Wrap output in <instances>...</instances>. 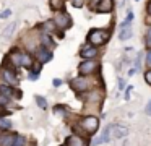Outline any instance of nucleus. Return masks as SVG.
<instances>
[{"label":"nucleus","instance_id":"nucleus-2","mask_svg":"<svg viewBox=\"0 0 151 146\" xmlns=\"http://www.w3.org/2000/svg\"><path fill=\"white\" fill-rule=\"evenodd\" d=\"M80 125H81V128L85 130V132L94 133L96 130L99 128V120L96 119V117H93V115H88V117H85V119L80 122Z\"/></svg>","mask_w":151,"mask_h":146},{"label":"nucleus","instance_id":"nucleus-18","mask_svg":"<svg viewBox=\"0 0 151 146\" xmlns=\"http://www.w3.org/2000/svg\"><path fill=\"white\" fill-rule=\"evenodd\" d=\"M17 136L15 135H4V140H2V145L0 146H13Z\"/></svg>","mask_w":151,"mask_h":146},{"label":"nucleus","instance_id":"nucleus-15","mask_svg":"<svg viewBox=\"0 0 151 146\" xmlns=\"http://www.w3.org/2000/svg\"><path fill=\"white\" fill-rule=\"evenodd\" d=\"M41 42H42V47H46V49H50V47H54V41H52V37H50L47 32H42L41 34Z\"/></svg>","mask_w":151,"mask_h":146},{"label":"nucleus","instance_id":"nucleus-23","mask_svg":"<svg viewBox=\"0 0 151 146\" xmlns=\"http://www.w3.org/2000/svg\"><path fill=\"white\" fill-rule=\"evenodd\" d=\"M36 102H37V106H39L41 109H47V101L44 99L42 96H36Z\"/></svg>","mask_w":151,"mask_h":146},{"label":"nucleus","instance_id":"nucleus-22","mask_svg":"<svg viewBox=\"0 0 151 146\" xmlns=\"http://www.w3.org/2000/svg\"><path fill=\"white\" fill-rule=\"evenodd\" d=\"M0 128H4V130L12 128V122L7 119H4V117H0Z\"/></svg>","mask_w":151,"mask_h":146},{"label":"nucleus","instance_id":"nucleus-6","mask_svg":"<svg viewBox=\"0 0 151 146\" xmlns=\"http://www.w3.org/2000/svg\"><path fill=\"white\" fill-rule=\"evenodd\" d=\"M80 55H81L85 60H91L93 57H96L98 55V49H96V45H93V44H85L81 47V50H80Z\"/></svg>","mask_w":151,"mask_h":146},{"label":"nucleus","instance_id":"nucleus-8","mask_svg":"<svg viewBox=\"0 0 151 146\" xmlns=\"http://www.w3.org/2000/svg\"><path fill=\"white\" fill-rule=\"evenodd\" d=\"M2 78H4L5 83H8L10 86H17L18 84L17 73H15L13 70H10V68H4V71H2Z\"/></svg>","mask_w":151,"mask_h":146},{"label":"nucleus","instance_id":"nucleus-28","mask_svg":"<svg viewBox=\"0 0 151 146\" xmlns=\"http://www.w3.org/2000/svg\"><path fill=\"white\" fill-rule=\"evenodd\" d=\"M145 81H146V83L151 86V70H148L146 73H145Z\"/></svg>","mask_w":151,"mask_h":146},{"label":"nucleus","instance_id":"nucleus-34","mask_svg":"<svg viewBox=\"0 0 151 146\" xmlns=\"http://www.w3.org/2000/svg\"><path fill=\"white\" fill-rule=\"evenodd\" d=\"M130 93H132V88H127V93H125V99H130Z\"/></svg>","mask_w":151,"mask_h":146},{"label":"nucleus","instance_id":"nucleus-16","mask_svg":"<svg viewBox=\"0 0 151 146\" xmlns=\"http://www.w3.org/2000/svg\"><path fill=\"white\" fill-rule=\"evenodd\" d=\"M132 36H133V29H132L130 26H128V28H122L120 32H119V39H120V41H127Z\"/></svg>","mask_w":151,"mask_h":146},{"label":"nucleus","instance_id":"nucleus-3","mask_svg":"<svg viewBox=\"0 0 151 146\" xmlns=\"http://www.w3.org/2000/svg\"><path fill=\"white\" fill-rule=\"evenodd\" d=\"M54 21H55V24L59 29H67V28L72 26V16L65 12H59L55 15V18H54Z\"/></svg>","mask_w":151,"mask_h":146},{"label":"nucleus","instance_id":"nucleus-25","mask_svg":"<svg viewBox=\"0 0 151 146\" xmlns=\"http://www.w3.org/2000/svg\"><path fill=\"white\" fill-rule=\"evenodd\" d=\"M8 16H12V10L10 8H7V10H4V12L0 13V18L2 19H7Z\"/></svg>","mask_w":151,"mask_h":146},{"label":"nucleus","instance_id":"nucleus-13","mask_svg":"<svg viewBox=\"0 0 151 146\" xmlns=\"http://www.w3.org/2000/svg\"><path fill=\"white\" fill-rule=\"evenodd\" d=\"M112 130H114V136H115V138H124V136L128 135V128H127V127L114 125V127H112Z\"/></svg>","mask_w":151,"mask_h":146},{"label":"nucleus","instance_id":"nucleus-9","mask_svg":"<svg viewBox=\"0 0 151 146\" xmlns=\"http://www.w3.org/2000/svg\"><path fill=\"white\" fill-rule=\"evenodd\" d=\"M114 8V0H99L96 5V12L98 13H111Z\"/></svg>","mask_w":151,"mask_h":146},{"label":"nucleus","instance_id":"nucleus-32","mask_svg":"<svg viewBox=\"0 0 151 146\" xmlns=\"http://www.w3.org/2000/svg\"><path fill=\"white\" fill-rule=\"evenodd\" d=\"M146 41H148V42H150V44H151V28H150V29H148V31H146Z\"/></svg>","mask_w":151,"mask_h":146},{"label":"nucleus","instance_id":"nucleus-5","mask_svg":"<svg viewBox=\"0 0 151 146\" xmlns=\"http://www.w3.org/2000/svg\"><path fill=\"white\" fill-rule=\"evenodd\" d=\"M98 68V63L94 60H83L81 63L78 65V71L81 76H86V75H91L93 71Z\"/></svg>","mask_w":151,"mask_h":146},{"label":"nucleus","instance_id":"nucleus-11","mask_svg":"<svg viewBox=\"0 0 151 146\" xmlns=\"http://www.w3.org/2000/svg\"><path fill=\"white\" fill-rule=\"evenodd\" d=\"M111 130H112V127H106L104 132H102V135L98 136V138L93 141V146H98V145H102V143H107L109 140H111Z\"/></svg>","mask_w":151,"mask_h":146},{"label":"nucleus","instance_id":"nucleus-4","mask_svg":"<svg viewBox=\"0 0 151 146\" xmlns=\"http://www.w3.org/2000/svg\"><path fill=\"white\" fill-rule=\"evenodd\" d=\"M70 86H72V89L76 91V93H85V91L89 88V81L86 80L85 76L80 75L78 78H73L72 83H70Z\"/></svg>","mask_w":151,"mask_h":146},{"label":"nucleus","instance_id":"nucleus-21","mask_svg":"<svg viewBox=\"0 0 151 146\" xmlns=\"http://www.w3.org/2000/svg\"><path fill=\"white\" fill-rule=\"evenodd\" d=\"M49 3H50V8L55 10V12L62 10V6H63V0H49Z\"/></svg>","mask_w":151,"mask_h":146},{"label":"nucleus","instance_id":"nucleus-26","mask_svg":"<svg viewBox=\"0 0 151 146\" xmlns=\"http://www.w3.org/2000/svg\"><path fill=\"white\" fill-rule=\"evenodd\" d=\"M72 2L73 6H76V8H80V6H83V3H85V0H70Z\"/></svg>","mask_w":151,"mask_h":146},{"label":"nucleus","instance_id":"nucleus-36","mask_svg":"<svg viewBox=\"0 0 151 146\" xmlns=\"http://www.w3.org/2000/svg\"><path fill=\"white\" fill-rule=\"evenodd\" d=\"M137 71H138V70H137V68H132V70H130V71H128V75H130V76H132V75H135V73H137Z\"/></svg>","mask_w":151,"mask_h":146},{"label":"nucleus","instance_id":"nucleus-29","mask_svg":"<svg viewBox=\"0 0 151 146\" xmlns=\"http://www.w3.org/2000/svg\"><path fill=\"white\" fill-rule=\"evenodd\" d=\"M7 114H8V110L5 109V107L2 106V104H0V117H5V115H7Z\"/></svg>","mask_w":151,"mask_h":146},{"label":"nucleus","instance_id":"nucleus-17","mask_svg":"<svg viewBox=\"0 0 151 146\" xmlns=\"http://www.w3.org/2000/svg\"><path fill=\"white\" fill-rule=\"evenodd\" d=\"M42 29L49 34V32H55V29H57V24H55V21L54 19H49V21H44V24H42Z\"/></svg>","mask_w":151,"mask_h":146},{"label":"nucleus","instance_id":"nucleus-12","mask_svg":"<svg viewBox=\"0 0 151 146\" xmlns=\"http://www.w3.org/2000/svg\"><path fill=\"white\" fill-rule=\"evenodd\" d=\"M67 146H86V141L81 138V136L72 135L67 138Z\"/></svg>","mask_w":151,"mask_h":146},{"label":"nucleus","instance_id":"nucleus-33","mask_svg":"<svg viewBox=\"0 0 151 146\" xmlns=\"http://www.w3.org/2000/svg\"><path fill=\"white\" fill-rule=\"evenodd\" d=\"M146 13H148V15L151 16V0H150V2H148V5H146Z\"/></svg>","mask_w":151,"mask_h":146},{"label":"nucleus","instance_id":"nucleus-7","mask_svg":"<svg viewBox=\"0 0 151 146\" xmlns=\"http://www.w3.org/2000/svg\"><path fill=\"white\" fill-rule=\"evenodd\" d=\"M36 60L39 62V63H47V62L52 60V52L49 50V49L46 47H41L36 50Z\"/></svg>","mask_w":151,"mask_h":146},{"label":"nucleus","instance_id":"nucleus-19","mask_svg":"<svg viewBox=\"0 0 151 146\" xmlns=\"http://www.w3.org/2000/svg\"><path fill=\"white\" fill-rule=\"evenodd\" d=\"M10 60L15 67H21V52H13L10 55Z\"/></svg>","mask_w":151,"mask_h":146},{"label":"nucleus","instance_id":"nucleus-35","mask_svg":"<svg viewBox=\"0 0 151 146\" xmlns=\"http://www.w3.org/2000/svg\"><path fill=\"white\" fill-rule=\"evenodd\" d=\"M124 88H125V81L120 80V81H119V89H124Z\"/></svg>","mask_w":151,"mask_h":146},{"label":"nucleus","instance_id":"nucleus-10","mask_svg":"<svg viewBox=\"0 0 151 146\" xmlns=\"http://www.w3.org/2000/svg\"><path fill=\"white\" fill-rule=\"evenodd\" d=\"M13 96V89L10 84H0V102H5Z\"/></svg>","mask_w":151,"mask_h":146},{"label":"nucleus","instance_id":"nucleus-20","mask_svg":"<svg viewBox=\"0 0 151 146\" xmlns=\"http://www.w3.org/2000/svg\"><path fill=\"white\" fill-rule=\"evenodd\" d=\"M15 28H17V23H10V24L5 28V32H4V37L5 39H8L12 34H13V31H15Z\"/></svg>","mask_w":151,"mask_h":146},{"label":"nucleus","instance_id":"nucleus-30","mask_svg":"<svg viewBox=\"0 0 151 146\" xmlns=\"http://www.w3.org/2000/svg\"><path fill=\"white\" fill-rule=\"evenodd\" d=\"M52 84H54V86H55V88H59V86H60V84H62V80H59V78H54V81H52Z\"/></svg>","mask_w":151,"mask_h":146},{"label":"nucleus","instance_id":"nucleus-1","mask_svg":"<svg viewBox=\"0 0 151 146\" xmlns=\"http://www.w3.org/2000/svg\"><path fill=\"white\" fill-rule=\"evenodd\" d=\"M109 37V32L102 31V29H93L88 34V42L93 45H102Z\"/></svg>","mask_w":151,"mask_h":146},{"label":"nucleus","instance_id":"nucleus-31","mask_svg":"<svg viewBox=\"0 0 151 146\" xmlns=\"http://www.w3.org/2000/svg\"><path fill=\"white\" fill-rule=\"evenodd\" d=\"M146 114L151 115V101H148V104H146Z\"/></svg>","mask_w":151,"mask_h":146},{"label":"nucleus","instance_id":"nucleus-14","mask_svg":"<svg viewBox=\"0 0 151 146\" xmlns=\"http://www.w3.org/2000/svg\"><path fill=\"white\" fill-rule=\"evenodd\" d=\"M33 57H31L29 54H26V52H23L21 54V67L24 68H33Z\"/></svg>","mask_w":151,"mask_h":146},{"label":"nucleus","instance_id":"nucleus-27","mask_svg":"<svg viewBox=\"0 0 151 146\" xmlns=\"http://www.w3.org/2000/svg\"><path fill=\"white\" fill-rule=\"evenodd\" d=\"M145 60H146V67L151 68V49L146 50V58H145Z\"/></svg>","mask_w":151,"mask_h":146},{"label":"nucleus","instance_id":"nucleus-24","mask_svg":"<svg viewBox=\"0 0 151 146\" xmlns=\"http://www.w3.org/2000/svg\"><path fill=\"white\" fill-rule=\"evenodd\" d=\"M13 146H24V138L21 135H17V140H15Z\"/></svg>","mask_w":151,"mask_h":146}]
</instances>
